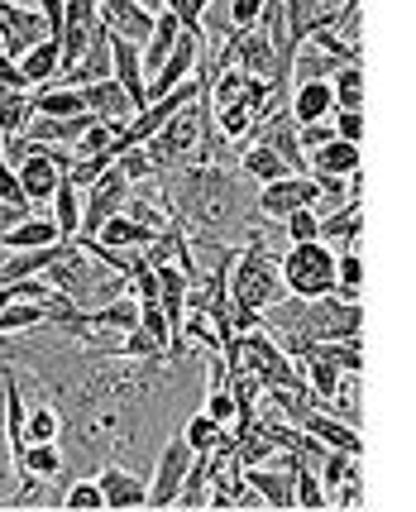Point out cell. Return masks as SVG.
Instances as JSON below:
<instances>
[{
	"label": "cell",
	"instance_id": "1",
	"mask_svg": "<svg viewBox=\"0 0 416 512\" xmlns=\"http://www.w3.org/2000/svg\"><path fill=\"white\" fill-rule=\"evenodd\" d=\"M163 201L173 211V221L192 225L201 240L211 245H225L220 235L230 230H244L254 235L263 225L259 211V182L249 178L244 168H230V163H187V168H173L163 173Z\"/></svg>",
	"mask_w": 416,
	"mask_h": 512
},
{
	"label": "cell",
	"instance_id": "2",
	"mask_svg": "<svg viewBox=\"0 0 416 512\" xmlns=\"http://www.w3.org/2000/svg\"><path fill=\"white\" fill-rule=\"evenodd\" d=\"M268 225L263 221L249 245L235 254L230 264V321H235V335L240 331H259L263 312L273 302H283V259H273V245H268Z\"/></svg>",
	"mask_w": 416,
	"mask_h": 512
},
{
	"label": "cell",
	"instance_id": "3",
	"mask_svg": "<svg viewBox=\"0 0 416 512\" xmlns=\"http://www.w3.org/2000/svg\"><path fill=\"white\" fill-rule=\"evenodd\" d=\"M259 374L263 388H311L307 374H302V364L287 355L283 345H278V335L268 331H240L230 345H225V374Z\"/></svg>",
	"mask_w": 416,
	"mask_h": 512
},
{
	"label": "cell",
	"instance_id": "4",
	"mask_svg": "<svg viewBox=\"0 0 416 512\" xmlns=\"http://www.w3.org/2000/svg\"><path fill=\"white\" fill-rule=\"evenodd\" d=\"M335 273H340V254L326 240H297L283 254V283L292 297H326L335 292Z\"/></svg>",
	"mask_w": 416,
	"mask_h": 512
},
{
	"label": "cell",
	"instance_id": "5",
	"mask_svg": "<svg viewBox=\"0 0 416 512\" xmlns=\"http://www.w3.org/2000/svg\"><path fill=\"white\" fill-rule=\"evenodd\" d=\"M201 115H206V101H192V106H182V111L163 125V130L144 144L149 149V158H154L158 173H173V168H187L192 158H197L201 149Z\"/></svg>",
	"mask_w": 416,
	"mask_h": 512
},
{
	"label": "cell",
	"instance_id": "6",
	"mask_svg": "<svg viewBox=\"0 0 416 512\" xmlns=\"http://www.w3.org/2000/svg\"><path fill=\"white\" fill-rule=\"evenodd\" d=\"M134 197V182L120 173V163L115 168H106L101 178L87 187V206H82V235H96L101 225L115 216V211H125Z\"/></svg>",
	"mask_w": 416,
	"mask_h": 512
},
{
	"label": "cell",
	"instance_id": "7",
	"mask_svg": "<svg viewBox=\"0 0 416 512\" xmlns=\"http://www.w3.org/2000/svg\"><path fill=\"white\" fill-rule=\"evenodd\" d=\"M48 39V20L39 5H20V0H0V48L10 58H24L34 44Z\"/></svg>",
	"mask_w": 416,
	"mask_h": 512
},
{
	"label": "cell",
	"instance_id": "8",
	"mask_svg": "<svg viewBox=\"0 0 416 512\" xmlns=\"http://www.w3.org/2000/svg\"><path fill=\"white\" fill-rule=\"evenodd\" d=\"M321 201V187L311 173H287L278 182H263L259 187V211L263 221H287L292 211H302V206H316Z\"/></svg>",
	"mask_w": 416,
	"mask_h": 512
},
{
	"label": "cell",
	"instance_id": "9",
	"mask_svg": "<svg viewBox=\"0 0 416 512\" xmlns=\"http://www.w3.org/2000/svg\"><path fill=\"white\" fill-rule=\"evenodd\" d=\"M192 460H197V450L187 446V436L177 431L173 441L163 446V455H158V474L149 484V508H177V493H182V479H187Z\"/></svg>",
	"mask_w": 416,
	"mask_h": 512
},
{
	"label": "cell",
	"instance_id": "10",
	"mask_svg": "<svg viewBox=\"0 0 416 512\" xmlns=\"http://www.w3.org/2000/svg\"><path fill=\"white\" fill-rule=\"evenodd\" d=\"M63 163L53 158V149L48 144H29L20 158V187L24 197H29V206H39V201H53V192L63 187Z\"/></svg>",
	"mask_w": 416,
	"mask_h": 512
},
{
	"label": "cell",
	"instance_id": "11",
	"mask_svg": "<svg viewBox=\"0 0 416 512\" xmlns=\"http://www.w3.org/2000/svg\"><path fill=\"white\" fill-rule=\"evenodd\" d=\"M96 5H101V24H106L115 39H130V44H139V48L154 39L158 15L144 10L139 0H96Z\"/></svg>",
	"mask_w": 416,
	"mask_h": 512
},
{
	"label": "cell",
	"instance_id": "12",
	"mask_svg": "<svg viewBox=\"0 0 416 512\" xmlns=\"http://www.w3.org/2000/svg\"><path fill=\"white\" fill-rule=\"evenodd\" d=\"M110 58H115V82L130 91L134 111L149 106V72H144V48L130 44V39H115L110 34Z\"/></svg>",
	"mask_w": 416,
	"mask_h": 512
},
{
	"label": "cell",
	"instance_id": "13",
	"mask_svg": "<svg viewBox=\"0 0 416 512\" xmlns=\"http://www.w3.org/2000/svg\"><path fill=\"white\" fill-rule=\"evenodd\" d=\"M96 484H101V493H106V508L125 512V508H149V484L134 474V469L125 465H101V474H96Z\"/></svg>",
	"mask_w": 416,
	"mask_h": 512
},
{
	"label": "cell",
	"instance_id": "14",
	"mask_svg": "<svg viewBox=\"0 0 416 512\" xmlns=\"http://www.w3.org/2000/svg\"><path fill=\"white\" fill-rule=\"evenodd\" d=\"M287 106H292V120H297V125L330 120V115H335V82H330V77H316V82H292Z\"/></svg>",
	"mask_w": 416,
	"mask_h": 512
},
{
	"label": "cell",
	"instance_id": "15",
	"mask_svg": "<svg viewBox=\"0 0 416 512\" xmlns=\"http://www.w3.org/2000/svg\"><path fill=\"white\" fill-rule=\"evenodd\" d=\"M82 96H87V111L96 115V120H110V125H130L134 115H139L130 101V91L120 87L115 77H101V82L82 87Z\"/></svg>",
	"mask_w": 416,
	"mask_h": 512
},
{
	"label": "cell",
	"instance_id": "16",
	"mask_svg": "<svg viewBox=\"0 0 416 512\" xmlns=\"http://www.w3.org/2000/svg\"><path fill=\"white\" fill-rule=\"evenodd\" d=\"M67 254V240L58 245H39V249H10V259L0 264V283H20V278H44L48 268Z\"/></svg>",
	"mask_w": 416,
	"mask_h": 512
},
{
	"label": "cell",
	"instance_id": "17",
	"mask_svg": "<svg viewBox=\"0 0 416 512\" xmlns=\"http://www.w3.org/2000/svg\"><path fill=\"white\" fill-rule=\"evenodd\" d=\"M163 235V230H154V225H144L139 216H130V211H115L91 240H101V245H110V249H149Z\"/></svg>",
	"mask_w": 416,
	"mask_h": 512
},
{
	"label": "cell",
	"instance_id": "18",
	"mask_svg": "<svg viewBox=\"0 0 416 512\" xmlns=\"http://www.w3.org/2000/svg\"><path fill=\"white\" fill-rule=\"evenodd\" d=\"M58 240H67L58 216H34V211H29L15 230L0 235V249H39V245H58Z\"/></svg>",
	"mask_w": 416,
	"mask_h": 512
},
{
	"label": "cell",
	"instance_id": "19",
	"mask_svg": "<svg viewBox=\"0 0 416 512\" xmlns=\"http://www.w3.org/2000/svg\"><path fill=\"white\" fill-rule=\"evenodd\" d=\"M20 67H24V77H29V87H53L58 72H63V39L48 34L44 44H34L29 53H24Z\"/></svg>",
	"mask_w": 416,
	"mask_h": 512
},
{
	"label": "cell",
	"instance_id": "20",
	"mask_svg": "<svg viewBox=\"0 0 416 512\" xmlns=\"http://www.w3.org/2000/svg\"><path fill=\"white\" fill-rule=\"evenodd\" d=\"M311 173H335V178H354L359 173V144L350 139H326L321 149H311Z\"/></svg>",
	"mask_w": 416,
	"mask_h": 512
},
{
	"label": "cell",
	"instance_id": "21",
	"mask_svg": "<svg viewBox=\"0 0 416 512\" xmlns=\"http://www.w3.org/2000/svg\"><path fill=\"white\" fill-rule=\"evenodd\" d=\"M240 168L259 182V187H263V182H278V178H287V173H292V168H287V158L278 154L273 144H263V139H249V144H244Z\"/></svg>",
	"mask_w": 416,
	"mask_h": 512
},
{
	"label": "cell",
	"instance_id": "22",
	"mask_svg": "<svg viewBox=\"0 0 416 512\" xmlns=\"http://www.w3.org/2000/svg\"><path fill=\"white\" fill-rule=\"evenodd\" d=\"M182 34H187V24L177 20L173 10H163V15H158V24H154V39L144 44V72H149V77H154L158 67L173 58V48H177V39H182Z\"/></svg>",
	"mask_w": 416,
	"mask_h": 512
},
{
	"label": "cell",
	"instance_id": "23",
	"mask_svg": "<svg viewBox=\"0 0 416 512\" xmlns=\"http://www.w3.org/2000/svg\"><path fill=\"white\" fill-rule=\"evenodd\" d=\"M359 230H364V201L345 197V206L321 221V240L326 245H359Z\"/></svg>",
	"mask_w": 416,
	"mask_h": 512
},
{
	"label": "cell",
	"instance_id": "24",
	"mask_svg": "<svg viewBox=\"0 0 416 512\" xmlns=\"http://www.w3.org/2000/svg\"><path fill=\"white\" fill-rule=\"evenodd\" d=\"M29 115H34V91L0 87V134L5 139H20L29 130Z\"/></svg>",
	"mask_w": 416,
	"mask_h": 512
},
{
	"label": "cell",
	"instance_id": "25",
	"mask_svg": "<svg viewBox=\"0 0 416 512\" xmlns=\"http://www.w3.org/2000/svg\"><path fill=\"white\" fill-rule=\"evenodd\" d=\"M20 479H58L63 474V450L58 441H29V450L20 455Z\"/></svg>",
	"mask_w": 416,
	"mask_h": 512
},
{
	"label": "cell",
	"instance_id": "26",
	"mask_svg": "<svg viewBox=\"0 0 416 512\" xmlns=\"http://www.w3.org/2000/svg\"><path fill=\"white\" fill-rule=\"evenodd\" d=\"M211 455H197L187 479H182V493H177V508L182 512H197V508H211Z\"/></svg>",
	"mask_w": 416,
	"mask_h": 512
},
{
	"label": "cell",
	"instance_id": "27",
	"mask_svg": "<svg viewBox=\"0 0 416 512\" xmlns=\"http://www.w3.org/2000/svg\"><path fill=\"white\" fill-rule=\"evenodd\" d=\"M63 297V292H58ZM53 297V302H58ZM53 302H10L5 312H0V335H20V331H34V326H48V312H53Z\"/></svg>",
	"mask_w": 416,
	"mask_h": 512
},
{
	"label": "cell",
	"instance_id": "28",
	"mask_svg": "<svg viewBox=\"0 0 416 512\" xmlns=\"http://www.w3.org/2000/svg\"><path fill=\"white\" fill-rule=\"evenodd\" d=\"M34 115H91L77 87H34Z\"/></svg>",
	"mask_w": 416,
	"mask_h": 512
},
{
	"label": "cell",
	"instance_id": "29",
	"mask_svg": "<svg viewBox=\"0 0 416 512\" xmlns=\"http://www.w3.org/2000/svg\"><path fill=\"white\" fill-rule=\"evenodd\" d=\"M82 197H87V192H82L77 182H67V178H63V187L53 192V216H58V225H63L67 240H77V235H82V206H87Z\"/></svg>",
	"mask_w": 416,
	"mask_h": 512
},
{
	"label": "cell",
	"instance_id": "30",
	"mask_svg": "<svg viewBox=\"0 0 416 512\" xmlns=\"http://www.w3.org/2000/svg\"><path fill=\"white\" fill-rule=\"evenodd\" d=\"M292 474H297V508H311V512L330 508V493L321 484V474L311 469L307 455H292Z\"/></svg>",
	"mask_w": 416,
	"mask_h": 512
},
{
	"label": "cell",
	"instance_id": "31",
	"mask_svg": "<svg viewBox=\"0 0 416 512\" xmlns=\"http://www.w3.org/2000/svg\"><path fill=\"white\" fill-rule=\"evenodd\" d=\"M335 111H364V63H345L335 72Z\"/></svg>",
	"mask_w": 416,
	"mask_h": 512
},
{
	"label": "cell",
	"instance_id": "32",
	"mask_svg": "<svg viewBox=\"0 0 416 512\" xmlns=\"http://www.w3.org/2000/svg\"><path fill=\"white\" fill-rule=\"evenodd\" d=\"M182 436H187V446L197 450V455H206V450H216L230 431L211 417V412H197V417H187V426H182Z\"/></svg>",
	"mask_w": 416,
	"mask_h": 512
},
{
	"label": "cell",
	"instance_id": "33",
	"mask_svg": "<svg viewBox=\"0 0 416 512\" xmlns=\"http://www.w3.org/2000/svg\"><path fill=\"white\" fill-rule=\"evenodd\" d=\"M359 288H364V259H359V245H340V273H335V292L359 302Z\"/></svg>",
	"mask_w": 416,
	"mask_h": 512
},
{
	"label": "cell",
	"instance_id": "34",
	"mask_svg": "<svg viewBox=\"0 0 416 512\" xmlns=\"http://www.w3.org/2000/svg\"><path fill=\"white\" fill-rule=\"evenodd\" d=\"M58 503H63L67 512H101V508H106V493H101V484H96V479H72Z\"/></svg>",
	"mask_w": 416,
	"mask_h": 512
},
{
	"label": "cell",
	"instance_id": "35",
	"mask_svg": "<svg viewBox=\"0 0 416 512\" xmlns=\"http://www.w3.org/2000/svg\"><path fill=\"white\" fill-rule=\"evenodd\" d=\"M206 412H211L225 431H235V426H240V398H235V388H230V383H211V393H206Z\"/></svg>",
	"mask_w": 416,
	"mask_h": 512
},
{
	"label": "cell",
	"instance_id": "36",
	"mask_svg": "<svg viewBox=\"0 0 416 512\" xmlns=\"http://www.w3.org/2000/svg\"><path fill=\"white\" fill-rule=\"evenodd\" d=\"M58 431H63V417H58V407H29V441H58Z\"/></svg>",
	"mask_w": 416,
	"mask_h": 512
},
{
	"label": "cell",
	"instance_id": "37",
	"mask_svg": "<svg viewBox=\"0 0 416 512\" xmlns=\"http://www.w3.org/2000/svg\"><path fill=\"white\" fill-rule=\"evenodd\" d=\"M283 235H287V245H297V240H321V216H316L311 206H302V211H292L283 221Z\"/></svg>",
	"mask_w": 416,
	"mask_h": 512
},
{
	"label": "cell",
	"instance_id": "38",
	"mask_svg": "<svg viewBox=\"0 0 416 512\" xmlns=\"http://www.w3.org/2000/svg\"><path fill=\"white\" fill-rule=\"evenodd\" d=\"M15 474V455H10V436H5V383H0V493L10 489Z\"/></svg>",
	"mask_w": 416,
	"mask_h": 512
},
{
	"label": "cell",
	"instance_id": "39",
	"mask_svg": "<svg viewBox=\"0 0 416 512\" xmlns=\"http://www.w3.org/2000/svg\"><path fill=\"white\" fill-rule=\"evenodd\" d=\"M302 130V149H307V158H311V149H321L326 139H335V115L330 120H316V125H297Z\"/></svg>",
	"mask_w": 416,
	"mask_h": 512
},
{
	"label": "cell",
	"instance_id": "40",
	"mask_svg": "<svg viewBox=\"0 0 416 512\" xmlns=\"http://www.w3.org/2000/svg\"><path fill=\"white\" fill-rule=\"evenodd\" d=\"M263 5H268V0H230V20H235V29H254L263 15Z\"/></svg>",
	"mask_w": 416,
	"mask_h": 512
},
{
	"label": "cell",
	"instance_id": "41",
	"mask_svg": "<svg viewBox=\"0 0 416 512\" xmlns=\"http://www.w3.org/2000/svg\"><path fill=\"white\" fill-rule=\"evenodd\" d=\"M335 134L359 144V139H364V111H335Z\"/></svg>",
	"mask_w": 416,
	"mask_h": 512
},
{
	"label": "cell",
	"instance_id": "42",
	"mask_svg": "<svg viewBox=\"0 0 416 512\" xmlns=\"http://www.w3.org/2000/svg\"><path fill=\"white\" fill-rule=\"evenodd\" d=\"M139 5H144V10H154V15H163V10H168L163 0H139Z\"/></svg>",
	"mask_w": 416,
	"mask_h": 512
}]
</instances>
